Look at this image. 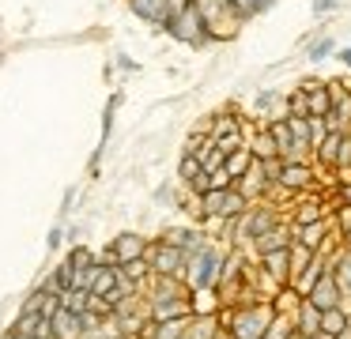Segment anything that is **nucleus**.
I'll use <instances>...</instances> for the list:
<instances>
[{
	"label": "nucleus",
	"mask_w": 351,
	"mask_h": 339,
	"mask_svg": "<svg viewBox=\"0 0 351 339\" xmlns=\"http://www.w3.org/2000/svg\"><path fill=\"white\" fill-rule=\"evenodd\" d=\"M276 321V305L272 298L261 301H234V305L219 309V328L230 339H265L268 324Z\"/></svg>",
	"instance_id": "nucleus-1"
},
{
	"label": "nucleus",
	"mask_w": 351,
	"mask_h": 339,
	"mask_svg": "<svg viewBox=\"0 0 351 339\" xmlns=\"http://www.w3.org/2000/svg\"><path fill=\"white\" fill-rule=\"evenodd\" d=\"M167 30H170V38H178V42H185V45L215 42L212 30H208V23H204V15H200L197 0H178V8H174V15H170Z\"/></svg>",
	"instance_id": "nucleus-2"
},
{
	"label": "nucleus",
	"mask_w": 351,
	"mask_h": 339,
	"mask_svg": "<svg viewBox=\"0 0 351 339\" xmlns=\"http://www.w3.org/2000/svg\"><path fill=\"white\" fill-rule=\"evenodd\" d=\"M223 256H227V249L212 245L208 241L200 253L189 256V264H185V286L189 290H215L219 286V268H223Z\"/></svg>",
	"instance_id": "nucleus-3"
},
{
	"label": "nucleus",
	"mask_w": 351,
	"mask_h": 339,
	"mask_svg": "<svg viewBox=\"0 0 351 339\" xmlns=\"http://www.w3.org/2000/svg\"><path fill=\"white\" fill-rule=\"evenodd\" d=\"M283 218H287V215H283V208H276V203H268V200L253 203V208L242 215V230H238V245H234V249L261 241L268 230H272V226H280Z\"/></svg>",
	"instance_id": "nucleus-4"
},
{
	"label": "nucleus",
	"mask_w": 351,
	"mask_h": 339,
	"mask_svg": "<svg viewBox=\"0 0 351 339\" xmlns=\"http://www.w3.org/2000/svg\"><path fill=\"white\" fill-rule=\"evenodd\" d=\"M280 188H287L291 196H306V192H317V170L313 162H298V158H283V170H280Z\"/></svg>",
	"instance_id": "nucleus-5"
},
{
	"label": "nucleus",
	"mask_w": 351,
	"mask_h": 339,
	"mask_svg": "<svg viewBox=\"0 0 351 339\" xmlns=\"http://www.w3.org/2000/svg\"><path fill=\"white\" fill-rule=\"evenodd\" d=\"M144 256H147V264H152V275H174V279H182L185 275V264H189V256H185L182 249L167 245V241H152Z\"/></svg>",
	"instance_id": "nucleus-6"
},
{
	"label": "nucleus",
	"mask_w": 351,
	"mask_h": 339,
	"mask_svg": "<svg viewBox=\"0 0 351 339\" xmlns=\"http://www.w3.org/2000/svg\"><path fill=\"white\" fill-rule=\"evenodd\" d=\"M332 113H328V128L332 132H351V83L332 79Z\"/></svg>",
	"instance_id": "nucleus-7"
},
{
	"label": "nucleus",
	"mask_w": 351,
	"mask_h": 339,
	"mask_svg": "<svg viewBox=\"0 0 351 339\" xmlns=\"http://www.w3.org/2000/svg\"><path fill=\"white\" fill-rule=\"evenodd\" d=\"M295 245V226H291V218H283L280 226H272V230L265 234L261 241H253V260L257 256H268V253H287V249Z\"/></svg>",
	"instance_id": "nucleus-8"
},
{
	"label": "nucleus",
	"mask_w": 351,
	"mask_h": 339,
	"mask_svg": "<svg viewBox=\"0 0 351 339\" xmlns=\"http://www.w3.org/2000/svg\"><path fill=\"white\" fill-rule=\"evenodd\" d=\"M129 8H132V12H136L144 23L167 30V23H170V15H174L178 0H129Z\"/></svg>",
	"instance_id": "nucleus-9"
},
{
	"label": "nucleus",
	"mask_w": 351,
	"mask_h": 339,
	"mask_svg": "<svg viewBox=\"0 0 351 339\" xmlns=\"http://www.w3.org/2000/svg\"><path fill=\"white\" fill-rule=\"evenodd\" d=\"M298 87L306 90V98H310V117L328 121V113H332V87L321 83V79H302Z\"/></svg>",
	"instance_id": "nucleus-10"
},
{
	"label": "nucleus",
	"mask_w": 351,
	"mask_h": 339,
	"mask_svg": "<svg viewBox=\"0 0 351 339\" xmlns=\"http://www.w3.org/2000/svg\"><path fill=\"white\" fill-rule=\"evenodd\" d=\"M306 298H310L313 305L321 309V313H328V309H340V305H343V294H340V286H336L332 271H325V275L313 283V290L306 294Z\"/></svg>",
	"instance_id": "nucleus-11"
},
{
	"label": "nucleus",
	"mask_w": 351,
	"mask_h": 339,
	"mask_svg": "<svg viewBox=\"0 0 351 339\" xmlns=\"http://www.w3.org/2000/svg\"><path fill=\"white\" fill-rule=\"evenodd\" d=\"M291 324H295V331L302 339H313L321 331V309L313 305L310 298H298V305H295V313H291Z\"/></svg>",
	"instance_id": "nucleus-12"
},
{
	"label": "nucleus",
	"mask_w": 351,
	"mask_h": 339,
	"mask_svg": "<svg viewBox=\"0 0 351 339\" xmlns=\"http://www.w3.org/2000/svg\"><path fill=\"white\" fill-rule=\"evenodd\" d=\"M328 271H332L336 286H340V294H343V305L351 309V249L348 245H340L328 256Z\"/></svg>",
	"instance_id": "nucleus-13"
},
{
	"label": "nucleus",
	"mask_w": 351,
	"mask_h": 339,
	"mask_svg": "<svg viewBox=\"0 0 351 339\" xmlns=\"http://www.w3.org/2000/svg\"><path fill=\"white\" fill-rule=\"evenodd\" d=\"M147 245H152V241L147 238H140V234H121V238H114V260H117V268H121V264H132V260H140V256L147 253Z\"/></svg>",
	"instance_id": "nucleus-14"
},
{
	"label": "nucleus",
	"mask_w": 351,
	"mask_h": 339,
	"mask_svg": "<svg viewBox=\"0 0 351 339\" xmlns=\"http://www.w3.org/2000/svg\"><path fill=\"white\" fill-rule=\"evenodd\" d=\"M268 136L276 140V147H280V158H295V140H291V121L287 113H272V117L265 121Z\"/></svg>",
	"instance_id": "nucleus-15"
},
{
	"label": "nucleus",
	"mask_w": 351,
	"mask_h": 339,
	"mask_svg": "<svg viewBox=\"0 0 351 339\" xmlns=\"http://www.w3.org/2000/svg\"><path fill=\"white\" fill-rule=\"evenodd\" d=\"M351 328V309L348 305H340V309H328V313H321V331L325 336H343V331Z\"/></svg>",
	"instance_id": "nucleus-16"
},
{
	"label": "nucleus",
	"mask_w": 351,
	"mask_h": 339,
	"mask_svg": "<svg viewBox=\"0 0 351 339\" xmlns=\"http://www.w3.org/2000/svg\"><path fill=\"white\" fill-rule=\"evenodd\" d=\"M208 136H212V140H223V136H245V125H242V117H234V113H215Z\"/></svg>",
	"instance_id": "nucleus-17"
},
{
	"label": "nucleus",
	"mask_w": 351,
	"mask_h": 339,
	"mask_svg": "<svg viewBox=\"0 0 351 339\" xmlns=\"http://www.w3.org/2000/svg\"><path fill=\"white\" fill-rule=\"evenodd\" d=\"M53 339H80V316L69 313V309H57L53 316Z\"/></svg>",
	"instance_id": "nucleus-18"
},
{
	"label": "nucleus",
	"mask_w": 351,
	"mask_h": 339,
	"mask_svg": "<svg viewBox=\"0 0 351 339\" xmlns=\"http://www.w3.org/2000/svg\"><path fill=\"white\" fill-rule=\"evenodd\" d=\"M250 151H253V158H261V162H268V158H280V147H276V140L268 136V128H265V125H261L257 132H253Z\"/></svg>",
	"instance_id": "nucleus-19"
},
{
	"label": "nucleus",
	"mask_w": 351,
	"mask_h": 339,
	"mask_svg": "<svg viewBox=\"0 0 351 339\" xmlns=\"http://www.w3.org/2000/svg\"><path fill=\"white\" fill-rule=\"evenodd\" d=\"M253 162H257V158H253L250 143H245V147H238L234 155H227V173H230V177H234V185H238V181H242L245 173L253 170Z\"/></svg>",
	"instance_id": "nucleus-20"
},
{
	"label": "nucleus",
	"mask_w": 351,
	"mask_h": 339,
	"mask_svg": "<svg viewBox=\"0 0 351 339\" xmlns=\"http://www.w3.org/2000/svg\"><path fill=\"white\" fill-rule=\"evenodd\" d=\"M283 113H287V117H310V98H306L302 87L287 90V98H283Z\"/></svg>",
	"instance_id": "nucleus-21"
},
{
	"label": "nucleus",
	"mask_w": 351,
	"mask_h": 339,
	"mask_svg": "<svg viewBox=\"0 0 351 339\" xmlns=\"http://www.w3.org/2000/svg\"><path fill=\"white\" fill-rule=\"evenodd\" d=\"M332 53H336V42L328 34H317V38L306 42V60H325V57H332Z\"/></svg>",
	"instance_id": "nucleus-22"
},
{
	"label": "nucleus",
	"mask_w": 351,
	"mask_h": 339,
	"mask_svg": "<svg viewBox=\"0 0 351 339\" xmlns=\"http://www.w3.org/2000/svg\"><path fill=\"white\" fill-rule=\"evenodd\" d=\"M313 256H317V253H310V249H306V245H298V241L291 245V283H295V279L302 275L306 268H310V264H313Z\"/></svg>",
	"instance_id": "nucleus-23"
},
{
	"label": "nucleus",
	"mask_w": 351,
	"mask_h": 339,
	"mask_svg": "<svg viewBox=\"0 0 351 339\" xmlns=\"http://www.w3.org/2000/svg\"><path fill=\"white\" fill-rule=\"evenodd\" d=\"M332 226H336V234H340L343 245H351V208H340V203H336L332 208Z\"/></svg>",
	"instance_id": "nucleus-24"
},
{
	"label": "nucleus",
	"mask_w": 351,
	"mask_h": 339,
	"mask_svg": "<svg viewBox=\"0 0 351 339\" xmlns=\"http://www.w3.org/2000/svg\"><path fill=\"white\" fill-rule=\"evenodd\" d=\"M69 264H72V268H76V271H91L95 264H99V256H95V253H91V249H87V245H76V249H72V253H69Z\"/></svg>",
	"instance_id": "nucleus-25"
},
{
	"label": "nucleus",
	"mask_w": 351,
	"mask_h": 339,
	"mask_svg": "<svg viewBox=\"0 0 351 339\" xmlns=\"http://www.w3.org/2000/svg\"><path fill=\"white\" fill-rule=\"evenodd\" d=\"M223 4L230 8V15H234V23H245L257 15V0H223Z\"/></svg>",
	"instance_id": "nucleus-26"
},
{
	"label": "nucleus",
	"mask_w": 351,
	"mask_h": 339,
	"mask_svg": "<svg viewBox=\"0 0 351 339\" xmlns=\"http://www.w3.org/2000/svg\"><path fill=\"white\" fill-rule=\"evenodd\" d=\"M200 170H204V162H200L197 155H182V162H178V177H182V185H189Z\"/></svg>",
	"instance_id": "nucleus-27"
},
{
	"label": "nucleus",
	"mask_w": 351,
	"mask_h": 339,
	"mask_svg": "<svg viewBox=\"0 0 351 339\" xmlns=\"http://www.w3.org/2000/svg\"><path fill=\"white\" fill-rule=\"evenodd\" d=\"M291 331H295V324H291V316H283V313H276V321L268 324V331H265V339H287Z\"/></svg>",
	"instance_id": "nucleus-28"
},
{
	"label": "nucleus",
	"mask_w": 351,
	"mask_h": 339,
	"mask_svg": "<svg viewBox=\"0 0 351 339\" xmlns=\"http://www.w3.org/2000/svg\"><path fill=\"white\" fill-rule=\"evenodd\" d=\"M200 162H204V170H208V173H215V170H223V166H227V155H223V151L212 143V151H208V155L200 158Z\"/></svg>",
	"instance_id": "nucleus-29"
},
{
	"label": "nucleus",
	"mask_w": 351,
	"mask_h": 339,
	"mask_svg": "<svg viewBox=\"0 0 351 339\" xmlns=\"http://www.w3.org/2000/svg\"><path fill=\"white\" fill-rule=\"evenodd\" d=\"M212 188H234V177H230V173H227V166L212 173Z\"/></svg>",
	"instance_id": "nucleus-30"
},
{
	"label": "nucleus",
	"mask_w": 351,
	"mask_h": 339,
	"mask_svg": "<svg viewBox=\"0 0 351 339\" xmlns=\"http://www.w3.org/2000/svg\"><path fill=\"white\" fill-rule=\"evenodd\" d=\"M336 203H340V208H351V181L348 185H336Z\"/></svg>",
	"instance_id": "nucleus-31"
},
{
	"label": "nucleus",
	"mask_w": 351,
	"mask_h": 339,
	"mask_svg": "<svg viewBox=\"0 0 351 339\" xmlns=\"http://www.w3.org/2000/svg\"><path fill=\"white\" fill-rule=\"evenodd\" d=\"M332 8H340V0H313V15H328Z\"/></svg>",
	"instance_id": "nucleus-32"
},
{
	"label": "nucleus",
	"mask_w": 351,
	"mask_h": 339,
	"mask_svg": "<svg viewBox=\"0 0 351 339\" xmlns=\"http://www.w3.org/2000/svg\"><path fill=\"white\" fill-rule=\"evenodd\" d=\"M276 98H280L276 90H261V95H257V110H268V105H272Z\"/></svg>",
	"instance_id": "nucleus-33"
},
{
	"label": "nucleus",
	"mask_w": 351,
	"mask_h": 339,
	"mask_svg": "<svg viewBox=\"0 0 351 339\" xmlns=\"http://www.w3.org/2000/svg\"><path fill=\"white\" fill-rule=\"evenodd\" d=\"M336 57H340L343 68H351V45H348V49H336Z\"/></svg>",
	"instance_id": "nucleus-34"
},
{
	"label": "nucleus",
	"mask_w": 351,
	"mask_h": 339,
	"mask_svg": "<svg viewBox=\"0 0 351 339\" xmlns=\"http://www.w3.org/2000/svg\"><path fill=\"white\" fill-rule=\"evenodd\" d=\"M215 339H230V336H227V331H223V328H219V331H215Z\"/></svg>",
	"instance_id": "nucleus-35"
},
{
	"label": "nucleus",
	"mask_w": 351,
	"mask_h": 339,
	"mask_svg": "<svg viewBox=\"0 0 351 339\" xmlns=\"http://www.w3.org/2000/svg\"><path fill=\"white\" fill-rule=\"evenodd\" d=\"M313 339H332V336H325V331H317V336H313Z\"/></svg>",
	"instance_id": "nucleus-36"
},
{
	"label": "nucleus",
	"mask_w": 351,
	"mask_h": 339,
	"mask_svg": "<svg viewBox=\"0 0 351 339\" xmlns=\"http://www.w3.org/2000/svg\"><path fill=\"white\" fill-rule=\"evenodd\" d=\"M4 339H23V336H16V331H8V336H4Z\"/></svg>",
	"instance_id": "nucleus-37"
},
{
	"label": "nucleus",
	"mask_w": 351,
	"mask_h": 339,
	"mask_svg": "<svg viewBox=\"0 0 351 339\" xmlns=\"http://www.w3.org/2000/svg\"><path fill=\"white\" fill-rule=\"evenodd\" d=\"M287 339H302V336H298V331H291V336H287Z\"/></svg>",
	"instance_id": "nucleus-38"
},
{
	"label": "nucleus",
	"mask_w": 351,
	"mask_h": 339,
	"mask_svg": "<svg viewBox=\"0 0 351 339\" xmlns=\"http://www.w3.org/2000/svg\"><path fill=\"white\" fill-rule=\"evenodd\" d=\"M348 249H351V245H348Z\"/></svg>",
	"instance_id": "nucleus-39"
}]
</instances>
